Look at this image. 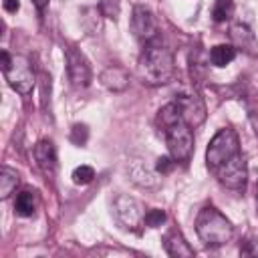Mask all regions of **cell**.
Listing matches in <instances>:
<instances>
[{
    "mask_svg": "<svg viewBox=\"0 0 258 258\" xmlns=\"http://www.w3.org/2000/svg\"><path fill=\"white\" fill-rule=\"evenodd\" d=\"M137 73H139L141 81L145 85H151V87H159V85L169 83L173 79V73H175L173 52L159 42H147L145 50L139 56Z\"/></svg>",
    "mask_w": 258,
    "mask_h": 258,
    "instance_id": "1",
    "label": "cell"
},
{
    "mask_svg": "<svg viewBox=\"0 0 258 258\" xmlns=\"http://www.w3.org/2000/svg\"><path fill=\"white\" fill-rule=\"evenodd\" d=\"M196 234L206 246L218 248L232 240L234 226L220 210L214 206H204L196 216Z\"/></svg>",
    "mask_w": 258,
    "mask_h": 258,
    "instance_id": "2",
    "label": "cell"
},
{
    "mask_svg": "<svg viewBox=\"0 0 258 258\" xmlns=\"http://www.w3.org/2000/svg\"><path fill=\"white\" fill-rule=\"evenodd\" d=\"M161 131L165 135L167 151L175 159V163L189 161V157L194 153V133H191V127L183 121V117H179L177 121L169 123Z\"/></svg>",
    "mask_w": 258,
    "mask_h": 258,
    "instance_id": "3",
    "label": "cell"
},
{
    "mask_svg": "<svg viewBox=\"0 0 258 258\" xmlns=\"http://www.w3.org/2000/svg\"><path fill=\"white\" fill-rule=\"evenodd\" d=\"M240 153V139L238 133L230 127H222L210 141L208 149H206V165L210 171H214L216 167H220L222 163H226L228 159H232L234 155Z\"/></svg>",
    "mask_w": 258,
    "mask_h": 258,
    "instance_id": "4",
    "label": "cell"
},
{
    "mask_svg": "<svg viewBox=\"0 0 258 258\" xmlns=\"http://www.w3.org/2000/svg\"><path fill=\"white\" fill-rule=\"evenodd\" d=\"M6 83L20 95H30L34 87V71L30 67V60L22 54H14L8 62V67L2 69Z\"/></svg>",
    "mask_w": 258,
    "mask_h": 258,
    "instance_id": "5",
    "label": "cell"
},
{
    "mask_svg": "<svg viewBox=\"0 0 258 258\" xmlns=\"http://www.w3.org/2000/svg\"><path fill=\"white\" fill-rule=\"evenodd\" d=\"M64 62H67V75L73 87L85 89L91 85L93 71H91L87 56L81 52V48H77L75 44H69L64 48Z\"/></svg>",
    "mask_w": 258,
    "mask_h": 258,
    "instance_id": "6",
    "label": "cell"
},
{
    "mask_svg": "<svg viewBox=\"0 0 258 258\" xmlns=\"http://www.w3.org/2000/svg\"><path fill=\"white\" fill-rule=\"evenodd\" d=\"M173 103L177 105L183 121L189 127H198V125L204 123V119H206V103H204V99L200 97L198 91H191V89L179 91V93H175Z\"/></svg>",
    "mask_w": 258,
    "mask_h": 258,
    "instance_id": "7",
    "label": "cell"
},
{
    "mask_svg": "<svg viewBox=\"0 0 258 258\" xmlns=\"http://www.w3.org/2000/svg\"><path fill=\"white\" fill-rule=\"evenodd\" d=\"M214 173L222 185H226L230 189H240L246 185V179H248L246 159L242 157V153H238L232 159H228L226 163H222L220 167H216Z\"/></svg>",
    "mask_w": 258,
    "mask_h": 258,
    "instance_id": "8",
    "label": "cell"
},
{
    "mask_svg": "<svg viewBox=\"0 0 258 258\" xmlns=\"http://www.w3.org/2000/svg\"><path fill=\"white\" fill-rule=\"evenodd\" d=\"M113 212H115V218L117 222L127 228V230H137L141 224H143V218H145V212L141 208V204L131 198V196H117L115 202H113Z\"/></svg>",
    "mask_w": 258,
    "mask_h": 258,
    "instance_id": "9",
    "label": "cell"
},
{
    "mask_svg": "<svg viewBox=\"0 0 258 258\" xmlns=\"http://www.w3.org/2000/svg\"><path fill=\"white\" fill-rule=\"evenodd\" d=\"M131 30L135 34V38H139L141 42H153L157 38V20L153 16V12L143 6V4H137L133 6V12H131Z\"/></svg>",
    "mask_w": 258,
    "mask_h": 258,
    "instance_id": "10",
    "label": "cell"
},
{
    "mask_svg": "<svg viewBox=\"0 0 258 258\" xmlns=\"http://www.w3.org/2000/svg\"><path fill=\"white\" fill-rule=\"evenodd\" d=\"M230 38H232V42H234L236 48H242L248 54H254L256 48H258L256 34L252 32V28L246 22H234L230 26Z\"/></svg>",
    "mask_w": 258,
    "mask_h": 258,
    "instance_id": "11",
    "label": "cell"
},
{
    "mask_svg": "<svg viewBox=\"0 0 258 258\" xmlns=\"http://www.w3.org/2000/svg\"><path fill=\"white\" fill-rule=\"evenodd\" d=\"M163 248L169 256L173 258H191L196 254V250L189 246V242L183 238V234L179 230H169L163 238Z\"/></svg>",
    "mask_w": 258,
    "mask_h": 258,
    "instance_id": "12",
    "label": "cell"
},
{
    "mask_svg": "<svg viewBox=\"0 0 258 258\" xmlns=\"http://www.w3.org/2000/svg\"><path fill=\"white\" fill-rule=\"evenodd\" d=\"M127 173H129L131 181L141 185V187H153V185L159 183L157 173L151 167H147L143 159H131L129 165H127Z\"/></svg>",
    "mask_w": 258,
    "mask_h": 258,
    "instance_id": "13",
    "label": "cell"
},
{
    "mask_svg": "<svg viewBox=\"0 0 258 258\" xmlns=\"http://www.w3.org/2000/svg\"><path fill=\"white\" fill-rule=\"evenodd\" d=\"M34 159L38 163V167L44 171V173H54L56 171V149H54V143L50 139H40L36 145H34Z\"/></svg>",
    "mask_w": 258,
    "mask_h": 258,
    "instance_id": "14",
    "label": "cell"
},
{
    "mask_svg": "<svg viewBox=\"0 0 258 258\" xmlns=\"http://www.w3.org/2000/svg\"><path fill=\"white\" fill-rule=\"evenodd\" d=\"M99 81L105 89H109L113 93H121L129 87V73L123 67H107L99 75Z\"/></svg>",
    "mask_w": 258,
    "mask_h": 258,
    "instance_id": "15",
    "label": "cell"
},
{
    "mask_svg": "<svg viewBox=\"0 0 258 258\" xmlns=\"http://www.w3.org/2000/svg\"><path fill=\"white\" fill-rule=\"evenodd\" d=\"M236 54H238V50L234 44H216L210 50V62L218 69H224L236 58Z\"/></svg>",
    "mask_w": 258,
    "mask_h": 258,
    "instance_id": "16",
    "label": "cell"
},
{
    "mask_svg": "<svg viewBox=\"0 0 258 258\" xmlns=\"http://www.w3.org/2000/svg\"><path fill=\"white\" fill-rule=\"evenodd\" d=\"M36 210V191L34 189H22L14 200V212L22 218L32 216Z\"/></svg>",
    "mask_w": 258,
    "mask_h": 258,
    "instance_id": "17",
    "label": "cell"
},
{
    "mask_svg": "<svg viewBox=\"0 0 258 258\" xmlns=\"http://www.w3.org/2000/svg\"><path fill=\"white\" fill-rule=\"evenodd\" d=\"M18 181H20L18 171L12 169V167H8V165H2V169H0V198L2 200L10 198V194L18 185Z\"/></svg>",
    "mask_w": 258,
    "mask_h": 258,
    "instance_id": "18",
    "label": "cell"
},
{
    "mask_svg": "<svg viewBox=\"0 0 258 258\" xmlns=\"http://www.w3.org/2000/svg\"><path fill=\"white\" fill-rule=\"evenodd\" d=\"M234 16V2L232 0H218L214 6V20L216 22H226Z\"/></svg>",
    "mask_w": 258,
    "mask_h": 258,
    "instance_id": "19",
    "label": "cell"
},
{
    "mask_svg": "<svg viewBox=\"0 0 258 258\" xmlns=\"http://www.w3.org/2000/svg\"><path fill=\"white\" fill-rule=\"evenodd\" d=\"M71 177H73V183H77V185H87V183L93 181L95 169H93L91 165H79V167H75V171H73Z\"/></svg>",
    "mask_w": 258,
    "mask_h": 258,
    "instance_id": "20",
    "label": "cell"
},
{
    "mask_svg": "<svg viewBox=\"0 0 258 258\" xmlns=\"http://www.w3.org/2000/svg\"><path fill=\"white\" fill-rule=\"evenodd\" d=\"M99 12H101L105 18L117 20V18H119V12H121L119 0H99Z\"/></svg>",
    "mask_w": 258,
    "mask_h": 258,
    "instance_id": "21",
    "label": "cell"
},
{
    "mask_svg": "<svg viewBox=\"0 0 258 258\" xmlns=\"http://www.w3.org/2000/svg\"><path fill=\"white\" fill-rule=\"evenodd\" d=\"M165 212L163 210H159V208H153V210H149V212H145V218H143V224L147 226V228H159L163 222H165Z\"/></svg>",
    "mask_w": 258,
    "mask_h": 258,
    "instance_id": "22",
    "label": "cell"
},
{
    "mask_svg": "<svg viewBox=\"0 0 258 258\" xmlns=\"http://www.w3.org/2000/svg\"><path fill=\"white\" fill-rule=\"evenodd\" d=\"M69 139H71L75 145H79V147L85 145L87 139H89V129H87V125H83V123H75L73 129H71Z\"/></svg>",
    "mask_w": 258,
    "mask_h": 258,
    "instance_id": "23",
    "label": "cell"
},
{
    "mask_svg": "<svg viewBox=\"0 0 258 258\" xmlns=\"http://www.w3.org/2000/svg\"><path fill=\"white\" fill-rule=\"evenodd\" d=\"M173 165H175V159L171 155L169 157H159L157 163H155V171L161 173V175H165V173H169L173 169Z\"/></svg>",
    "mask_w": 258,
    "mask_h": 258,
    "instance_id": "24",
    "label": "cell"
},
{
    "mask_svg": "<svg viewBox=\"0 0 258 258\" xmlns=\"http://www.w3.org/2000/svg\"><path fill=\"white\" fill-rule=\"evenodd\" d=\"M2 6H4L6 12L14 14V12H18V8H20V0H2Z\"/></svg>",
    "mask_w": 258,
    "mask_h": 258,
    "instance_id": "25",
    "label": "cell"
},
{
    "mask_svg": "<svg viewBox=\"0 0 258 258\" xmlns=\"http://www.w3.org/2000/svg\"><path fill=\"white\" fill-rule=\"evenodd\" d=\"M250 117H252V121H254V127H256V131H258V99L250 105Z\"/></svg>",
    "mask_w": 258,
    "mask_h": 258,
    "instance_id": "26",
    "label": "cell"
},
{
    "mask_svg": "<svg viewBox=\"0 0 258 258\" xmlns=\"http://www.w3.org/2000/svg\"><path fill=\"white\" fill-rule=\"evenodd\" d=\"M48 2H50V0H32V4H34V8H36V12H38V14H44V10H46Z\"/></svg>",
    "mask_w": 258,
    "mask_h": 258,
    "instance_id": "27",
    "label": "cell"
},
{
    "mask_svg": "<svg viewBox=\"0 0 258 258\" xmlns=\"http://www.w3.org/2000/svg\"><path fill=\"white\" fill-rule=\"evenodd\" d=\"M256 200H258V183H256Z\"/></svg>",
    "mask_w": 258,
    "mask_h": 258,
    "instance_id": "28",
    "label": "cell"
}]
</instances>
